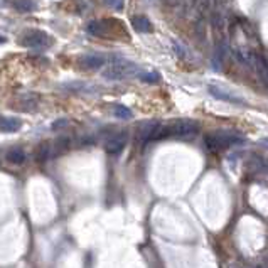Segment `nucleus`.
<instances>
[{
  "mask_svg": "<svg viewBox=\"0 0 268 268\" xmlns=\"http://www.w3.org/2000/svg\"><path fill=\"white\" fill-rule=\"evenodd\" d=\"M197 133H199V123L197 122H194V120H177V122L167 123V125L158 123L152 135V140L169 139V137L181 140H191Z\"/></svg>",
  "mask_w": 268,
  "mask_h": 268,
  "instance_id": "nucleus-1",
  "label": "nucleus"
},
{
  "mask_svg": "<svg viewBox=\"0 0 268 268\" xmlns=\"http://www.w3.org/2000/svg\"><path fill=\"white\" fill-rule=\"evenodd\" d=\"M86 32L95 37H100V39L116 41V39L122 37L123 41H128V32H126L125 24L120 19H113V17H107V19H100V20H91L86 26Z\"/></svg>",
  "mask_w": 268,
  "mask_h": 268,
  "instance_id": "nucleus-2",
  "label": "nucleus"
},
{
  "mask_svg": "<svg viewBox=\"0 0 268 268\" xmlns=\"http://www.w3.org/2000/svg\"><path fill=\"white\" fill-rule=\"evenodd\" d=\"M243 142H245V137L233 132H226V130H218V132L207 133L204 137V143L211 152H220V150H224L228 147L238 145V143Z\"/></svg>",
  "mask_w": 268,
  "mask_h": 268,
  "instance_id": "nucleus-3",
  "label": "nucleus"
},
{
  "mask_svg": "<svg viewBox=\"0 0 268 268\" xmlns=\"http://www.w3.org/2000/svg\"><path fill=\"white\" fill-rule=\"evenodd\" d=\"M19 44L24 47H31V49H46L52 44V37L47 32L39 29H31L20 36Z\"/></svg>",
  "mask_w": 268,
  "mask_h": 268,
  "instance_id": "nucleus-4",
  "label": "nucleus"
},
{
  "mask_svg": "<svg viewBox=\"0 0 268 268\" xmlns=\"http://www.w3.org/2000/svg\"><path fill=\"white\" fill-rule=\"evenodd\" d=\"M137 73H139L137 64L125 61V59H118V61H115L113 64L108 66V68L105 69L103 78H107V79H110V81H118V79H123V78H126V76L137 75Z\"/></svg>",
  "mask_w": 268,
  "mask_h": 268,
  "instance_id": "nucleus-5",
  "label": "nucleus"
},
{
  "mask_svg": "<svg viewBox=\"0 0 268 268\" xmlns=\"http://www.w3.org/2000/svg\"><path fill=\"white\" fill-rule=\"evenodd\" d=\"M105 63H107L105 56L95 54V52H88V54L79 56V59H78V66L81 69H100L105 66Z\"/></svg>",
  "mask_w": 268,
  "mask_h": 268,
  "instance_id": "nucleus-6",
  "label": "nucleus"
},
{
  "mask_svg": "<svg viewBox=\"0 0 268 268\" xmlns=\"http://www.w3.org/2000/svg\"><path fill=\"white\" fill-rule=\"evenodd\" d=\"M207 90H209V93L213 95L216 100L228 101V103H235V105H243V103H245V100H243V98L236 96V95H233V93H228V91L221 90L220 86H214V84H211Z\"/></svg>",
  "mask_w": 268,
  "mask_h": 268,
  "instance_id": "nucleus-7",
  "label": "nucleus"
},
{
  "mask_svg": "<svg viewBox=\"0 0 268 268\" xmlns=\"http://www.w3.org/2000/svg\"><path fill=\"white\" fill-rule=\"evenodd\" d=\"M126 145V135L125 133H118V135H113L111 139L107 140L105 143V150L108 154H120Z\"/></svg>",
  "mask_w": 268,
  "mask_h": 268,
  "instance_id": "nucleus-8",
  "label": "nucleus"
},
{
  "mask_svg": "<svg viewBox=\"0 0 268 268\" xmlns=\"http://www.w3.org/2000/svg\"><path fill=\"white\" fill-rule=\"evenodd\" d=\"M130 22H132V27L137 31V32H140V34H150V32H154L152 22H150V20L147 19L145 16H133Z\"/></svg>",
  "mask_w": 268,
  "mask_h": 268,
  "instance_id": "nucleus-9",
  "label": "nucleus"
},
{
  "mask_svg": "<svg viewBox=\"0 0 268 268\" xmlns=\"http://www.w3.org/2000/svg\"><path fill=\"white\" fill-rule=\"evenodd\" d=\"M22 126V122L16 116H3L0 118V130L5 133H14Z\"/></svg>",
  "mask_w": 268,
  "mask_h": 268,
  "instance_id": "nucleus-10",
  "label": "nucleus"
},
{
  "mask_svg": "<svg viewBox=\"0 0 268 268\" xmlns=\"http://www.w3.org/2000/svg\"><path fill=\"white\" fill-rule=\"evenodd\" d=\"M158 123L157 122H147V123H142V125L139 126V132H137V137H139L142 142H149V140H152V135L155 132V128H157Z\"/></svg>",
  "mask_w": 268,
  "mask_h": 268,
  "instance_id": "nucleus-11",
  "label": "nucleus"
},
{
  "mask_svg": "<svg viewBox=\"0 0 268 268\" xmlns=\"http://www.w3.org/2000/svg\"><path fill=\"white\" fill-rule=\"evenodd\" d=\"M59 7L69 14H81L86 9V2L84 0H64L59 3Z\"/></svg>",
  "mask_w": 268,
  "mask_h": 268,
  "instance_id": "nucleus-12",
  "label": "nucleus"
},
{
  "mask_svg": "<svg viewBox=\"0 0 268 268\" xmlns=\"http://www.w3.org/2000/svg\"><path fill=\"white\" fill-rule=\"evenodd\" d=\"M7 160L14 165H22L24 162H26V152H24V149H20V147H14V149H10L9 154H7Z\"/></svg>",
  "mask_w": 268,
  "mask_h": 268,
  "instance_id": "nucleus-13",
  "label": "nucleus"
},
{
  "mask_svg": "<svg viewBox=\"0 0 268 268\" xmlns=\"http://www.w3.org/2000/svg\"><path fill=\"white\" fill-rule=\"evenodd\" d=\"M12 7L20 14H29L32 10H36V2L34 0H14Z\"/></svg>",
  "mask_w": 268,
  "mask_h": 268,
  "instance_id": "nucleus-14",
  "label": "nucleus"
},
{
  "mask_svg": "<svg viewBox=\"0 0 268 268\" xmlns=\"http://www.w3.org/2000/svg\"><path fill=\"white\" fill-rule=\"evenodd\" d=\"M51 147H49V143L47 142H42L41 145H39V149H37V155H36V158H37V162L39 164H46V160L49 158V155H51Z\"/></svg>",
  "mask_w": 268,
  "mask_h": 268,
  "instance_id": "nucleus-15",
  "label": "nucleus"
},
{
  "mask_svg": "<svg viewBox=\"0 0 268 268\" xmlns=\"http://www.w3.org/2000/svg\"><path fill=\"white\" fill-rule=\"evenodd\" d=\"M113 115L116 116V118H122V120H128L132 118V110L126 107H123V105H116V107L113 108Z\"/></svg>",
  "mask_w": 268,
  "mask_h": 268,
  "instance_id": "nucleus-16",
  "label": "nucleus"
},
{
  "mask_svg": "<svg viewBox=\"0 0 268 268\" xmlns=\"http://www.w3.org/2000/svg\"><path fill=\"white\" fill-rule=\"evenodd\" d=\"M139 78L143 81V83H158L160 75H158V73H155V71H145V73H140Z\"/></svg>",
  "mask_w": 268,
  "mask_h": 268,
  "instance_id": "nucleus-17",
  "label": "nucleus"
},
{
  "mask_svg": "<svg viewBox=\"0 0 268 268\" xmlns=\"http://www.w3.org/2000/svg\"><path fill=\"white\" fill-rule=\"evenodd\" d=\"M103 2L113 10H123L125 7V0H103Z\"/></svg>",
  "mask_w": 268,
  "mask_h": 268,
  "instance_id": "nucleus-18",
  "label": "nucleus"
},
{
  "mask_svg": "<svg viewBox=\"0 0 268 268\" xmlns=\"http://www.w3.org/2000/svg\"><path fill=\"white\" fill-rule=\"evenodd\" d=\"M66 125V120H58V122L54 123V125H52V128H59V126H64Z\"/></svg>",
  "mask_w": 268,
  "mask_h": 268,
  "instance_id": "nucleus-19",
  "label": "nucleus"
},
{
  "mask_svg": "<svg viewBox=\"0 0 268 268\" xmlns=\"http://www.w3.org/2000/svg\"><path fill=\"white\" fill-rule=\"evenodd\" d=\"M258 143H260V145H262V147H267V149H268V139H262Z\"/></svg>",
  "mask_w": 268,
  "mask_h": 268,
  "instance_id": "nucleus-20",
  "label": "nucleus"
},
{
  "mask_svg": "<svg viewBox=\"0 0 268 268\" xmlns=\"http://www.w3.org/2000/svg\"><path fill=\"white\" fill-rule=\"evenodd\" d=\"M5 41H7V39H5V37H3V36H2V34H0V44H3V42H5Z\"/></svg>",
  "mask_w": 268,
  "mask_h": 268,
  "instance_id": "nucleus-21",
  "label": "nucleus"
}]
</instances>
